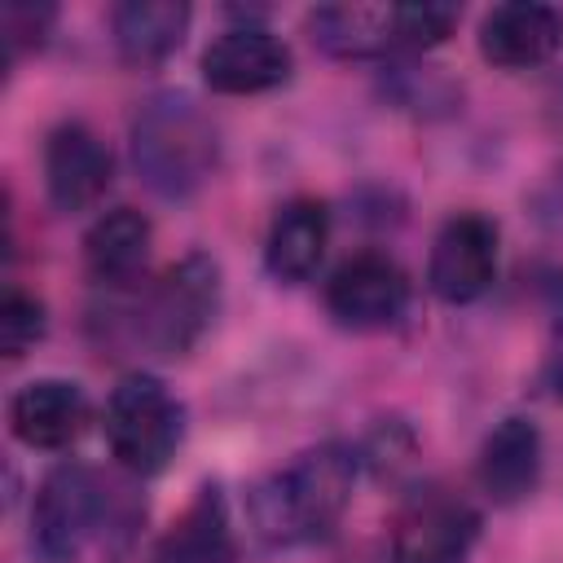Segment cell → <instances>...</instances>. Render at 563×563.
Here are the masks:
<instances>
[{"mask_svg":"<svg viewBox=\"0 0 563 563\" xmlns=\"http://www.w3.org/2000/svg\"><path fill=\"white\" fill-rule=\"evenodd\" d=\"M356 484V457L343 444H317L299 453L290 466L273 471L251 493V523L268 545H303L325 537Z\"/></svg>","mask_w":563,"mask_h":563,"instance_id":"obj_1","label":"cell"},{"mask_svg":"<svg viewBox=\"0 0 563 563\" xmlns=\"http://www.w3.org/2000/svg\"><path fill=\"white\" fill-rule=\"evenodd\" d=\"M220 158V136L207 110L185 92H154L132 119V163L163 198L194 194Z\"/></svg>","mask_w":563,"mask_h":563,"instance_id":"obj_2","label":"cell"},{"mask_svg":"<svg viewBox=\"0 0 563 563\" xmlns=\"http://www.w3.org/2000/svg\"><path fill=\"white\" fill-rule=\"evenodd\" d=\"M185 431L180 400L154 374H128L106 400V444L132 475H158Z\"/></svg>","mask_w":563,"mask_h":563,"instance_id":"obj_3","label":"cell"},{"mask_svg":"<svg viewBox=\"0 0 563 563\" xmlns=\"http://www.w3.org/2000/svg\"><path fill=\"white\" fill-rule=\"evenodd\" d=\"M216 308H220V268H216V260L185 255L150 290L141 317H136V334L158 356H185L207 334Z\"/></svg>","mask_w":563,"mask_h":563,"instance_id":"obj_4","label":"cell"},{"mask_svg":"<svg viewBox=\"0 0 563 563\" xmlns=\"http://www.w3.org/2000/svg\"><path fill=\"white\" fill-rule=\"evenodd\" d=\"M479 537V510L471 497L427 484L405 497L391 519V563H466Z\"/></svg>","mask_w":563,"mask_h":563,"instance_id":"obj_5","label":"cell"},{"mask_svg":"<svg viewBox=\"0 0 563 563\" xmlns=\"http://www.w3.org/2000/svg\"><path fill=\"white\" fill-rule=\"evenodd\" d=\"M101 523V484L88 466L62 462L40 479L31 506V550L44 563H75Z\"/></svg>","mask_w":563,"mask_h":563,"instance_id":"obj_6","label":"cell"},{"mask_svg":"<svg viewBox=\"0 0 563 563\" xmlns=\"http://www.w3.org/2000/svg\"><path fill=\"white\" fill-rule=\"evenodd\" d=\"M409 303V277L396 260L361 251L343 260L325 282V308L347 330H383Z\"/></svg>","mask_w":563,"mask_h":563,"instance_id":"obj_7","label":"cell"},{"mask_svg":"<svg viewBox=\"0 0 563 563\" xmlns=\"http://www.w3.org/2000/svg\"><path fill=\"white\" fill-rule=\"evenodd\" d=\"M493 277H497V224L475 211L453 216L435 233L427 286L444 303H471L493 286Z\"/></svg>","mask_w":563,"mask_h":563,"instance_id":"obj_8","label":"cell"},{"mask_svg":"<svg viewBox=\"0 0 563 563\" xmlns=\"http://www.w3.org/2000/svg\"><path fill=\"white\" fill-rule=\"evenodd\" d=\"M202 79L211 92L251 97L290 79V48L264 26H229L202 53Z\"/></svg>","mask_w":563,"mask_h":563,"instance_id":"obj_9","label":"cell"},{"mask_svg":"<svg viewBox=\"0 0 563 563\" xmlns=\"http://www.w3.org/2000/svg\"><path fill=\"white\" fill-rule=\"evenodd\" d=\"M110 145L88 123H62L44 145V185L57 211H88L110 189Z\"/></svg>","mask_w":563,"mask_h":563,"instance_id":"obj_10","label":"cell"},{"mask_svg":"<svg viewBox=\"0 0 563 563\" xmlns=\"http://www.w3.org/2000/svg\"><path fill=\"white\" fill-rule=\"evenodd\" d=\"M559 48H563V13L554 4L515 0L488 9V18L479 22V53L493 66L528 70L550 62Z\"/></svg>","mask_w":563,"mask_h":563,"instance_id":"obj_11","label":"cell"},{"mask_svg":"<svg viewBox=\"0 0 563 563\" xmlns=\"http://www.w3.org/2000/svg\"><path fill=\"white\" fill-rule=\"evenodd\" d=\"M88 422V396L66 378H35L13 391L9 427L26 449H66Z\"/></svg>","mask_w":563,"mask_h":563,"instance_id":"obj_12","label":"cell"},{"mask_svg":"<svg viewBox=\"0 0 563 563\" xmlns=\"http://www.w3.org/2000/svg\"><path fill=\"white\" fill-rule=\"evenodd\" d=\"M475 475L497 506H515L532 497L541 484V431L528 418H501L484 435Z\"/></svg>","mask_w":563,"mask_h":563,"instance_id":"obj_13","label":"cell"},{"mask_svg":"<svg viewBox=\"0 0 563 563\" xmlns=\"http://www.w3.org/2000/svg\"><path fill=\"white\" fill-rule=\"evenodd\" d=\"M330 246V211L325 202L317 198H290L273 224H268V238H264V264L277 282L286 286H299L317 273L321 255Z\"/></svg>","mask_w":563,"mask_h":563,"instance_id":"obj_14","label":"cell"},{"mask_svg":"<svg viewBox=\"0 0 563 563\" xmlns=\"http://www.w3.org/2000/svg\"><path fill=\"white\" fill-rule=\"evenodd\" d=\"M229 559H233L229 506L220 488H198V497L158 537L150 563H229Z\"/></svg>","mask_w":563,"mask_h":563,"instance_id":"obj_15","label":"cell"},{"mask_svg":"<svg viewBox=\"0 0 563 563\" xmlns=\"http://www.w3.org/2000/svg\"><path fill=\"white\" fill-rule=\"evenodd\" d=\"M150 260V220L132 207H114L92 220L84 238V264L101 286H132Z\"/></svg>","mask_w":563,"mask_h":563,"instance_id":"obj_16","label":"cell"},{"mask_svg":"<svg viewBox=\"0 0 563 563\" xmlns=\"http://www.w3.org/2000/svg\"><path fill=\"white\" fill-rule=\"evenodd\" d=\"M114 48L132 66H154L172 57L189 31V4L180 0H123L110 13Z\"/></svg>","mask_w":563,"mask_h":563,"instance_id":"obj_17","label":"cell"},{"mask_svg":"<svg viewBox=\"0 0 563 563\" xmlns=\"http://www.w3.org/2000/svg\"><path fill=\"white\" fill-rule=\"evenodd\" d=\"M312 40L330 57H383L396 48L391 9H365V4H321L308 13Z\"/></svg>","mask_w":563,"mask_h":563,"instance_id":"obj_18","label":"cell"},{"mask_svg":"<svg viewBox=\"0 0 563 563\" xmlns=\"http://www.w3.org/2000/svg\"><path fill=\"white\" fill-rule=\"evenodd\" d=\"M453 26H457V9L453 4H431V0H422V4H391L396 48H431Z\"/></svg>","mask_w":563,"mask_h":563,"instance_id":"obj_19","label":"cell"},{"mask_svg":"<svg viewBox=\"0 0 563 563\" xmlns=\"http://www.w3.org/2000/svg\"><path fill=\"white\" fill-rule=\"evenodd\" d=\"M44 334V303L26 290H9L0 303V352L9 361L26 356Z\"/></svg>","mask_w":563,"mask_h":563,"instance_id":"obj_20","label":"cell"},{"mask_svg":"<svg viewBox=\"0 0 563 563\" xmlns=\"http://www.w3.org/2000/svg\"><path fill=\"white\" fill-rule=\"evenodd\" d=\"M48 26H53V9H48V4H26V0H13V4H4V13H0V35H4L9 57H18L22 48L44 44Z\"/></svg>","mask_w":563,"mask_h":563,"instance_id":"obj_21","label":"cell"},{"mask_svg":"<svg viewBox=\"0 0 563 563\" xmlns=\"http://www.w3.org/2000/svg\"><path fill=\"white\" fill-rule=\"evenodd\" d=\"M545 387H550V396L563 405V343L550 352V361H545Z\"/></svg>","mask_w":563,"mask_h":563,"instance_id":"obj_22","label":"cell"}]
</instances>
